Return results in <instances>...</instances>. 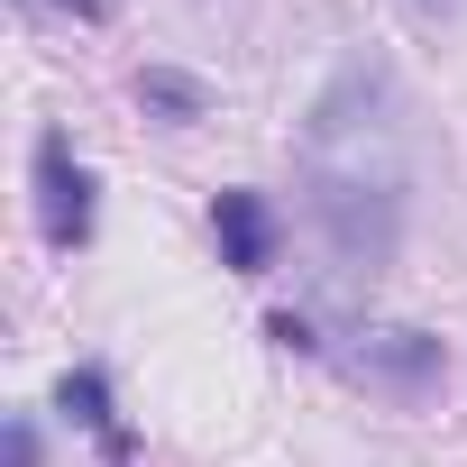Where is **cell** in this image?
<instances>
[{
  "label": "cell",
  "mask_w": 467,
  "mask_h": 467,
  "mask_svg": "<svg viewBox=\"0 0 467 467\" xmlns=\"http://www.w3.org/2000/svg\"><path fill=\"white\" fill-rule=\"evenodd\" d=\"M303 183L312 220L348 275H376L403 239V192H412V138H403V92L376 56L339 65V83L312 101L303 129Z\"/></svg>",
  "instance_id": "obj_1"
},
{
  "label": "cell",
  "mask_w": 467,
  "mask_h": 467,
  "mask_svg": "<svg viewBox=\"0 0 467 467\" xmlns=\"http://www.w3.org/2000/svg\"><path fill=\"white\" fill-rule=\"evenodd\" d=\"M348 367L367 376V385H385V394H431L440 385V339L431 330H358V348H348Z\"/></svg>",
  "instance_id": "obj_3"
},
{
  "label": "cell",
  "mask_w": 467,
  "mask_h": 467,
  "mask_svg": "<svg viewBox=\"0 0 467 467\" xmlns=\"http://www.w3.org/2000/svg\"><path fill=\"white\" fill-rule=\"evenodd\" d=\"M65 412H83V421H92V431H101L110 449H129V431L110 421V385H101L92 367H83V376H65Z\"/></svg>",
  "instance_id": "obj_5"
},
{
  "label": "cell",
  "mask_w": 467,
  "mask_h": 467,
  "mask_svg": "<svg viewBox=\"0 0 467 467\" xmlns=\"http://www.w3.org/2000/svg\"><path fill=\"white\" fill-rule=\"evenodd\" d=\"M37 229L56 248H83L92 239V174L74 165L65 138H37Z\"/></svg>",
  "instance_id": "obj_2"
},
{
  "label": "cell",
  "mask_w": 467,
  "mask_h": 467,
  "mask_svg": "<svg viewBox=\"0 0 467 467\" xmlns=\"http://www.w3.org/2000/svg\"><path fill=\"white\" fill-rule=\"evenodd\" d=\"M412 10H421V19H449V10H458V0H412Z\"/></svg>",
  "instance_id": "obj_8"
},
{
  "label": "cell",
  "mask_w": 467,
  "mask_h": 467,
  "mask_svg": "<svg viewBox=\"0 0 467 467\" xmlns=\"http://www.w3.org/2000/svg\"><path fill=\"white\" fill-rule=\"evenodd\" d=\"M138 101H147V110H174V119H202V83H192V74H147Z\"/></svg>",
  "instance_id": "obj_6"
},
{
  "label": "cell",
  "mask_w": 467,
  "mask_h": 467,
  "mask_svg": "<svg viewBox=\"0 0 467 467\" xmlns=\"http://www.w3.org/2000/svg\"><path fill=\"white\" fill-rule=\"evenodd\" d=\"M211 229H220V257L239 266V275H266V266H275V220H266L257 192H220Z\"/></svg>",
  "instance_id": "obj_4"
},
{
  "label": "cell",
  "mask_w": 467,
  "mask_h": 467,
  "mask_svg": "<svg viewBox=\"0 0 467 467\" xmlns=\"http://www.w3.org/2000/svg\"><path fill=\"white\" fill-rule=\"evenodd\" d=\"M10 467H37V431L28 421H10Z\"/></svg>",
  "instance_id": "obj_7"
}]
</instances>
